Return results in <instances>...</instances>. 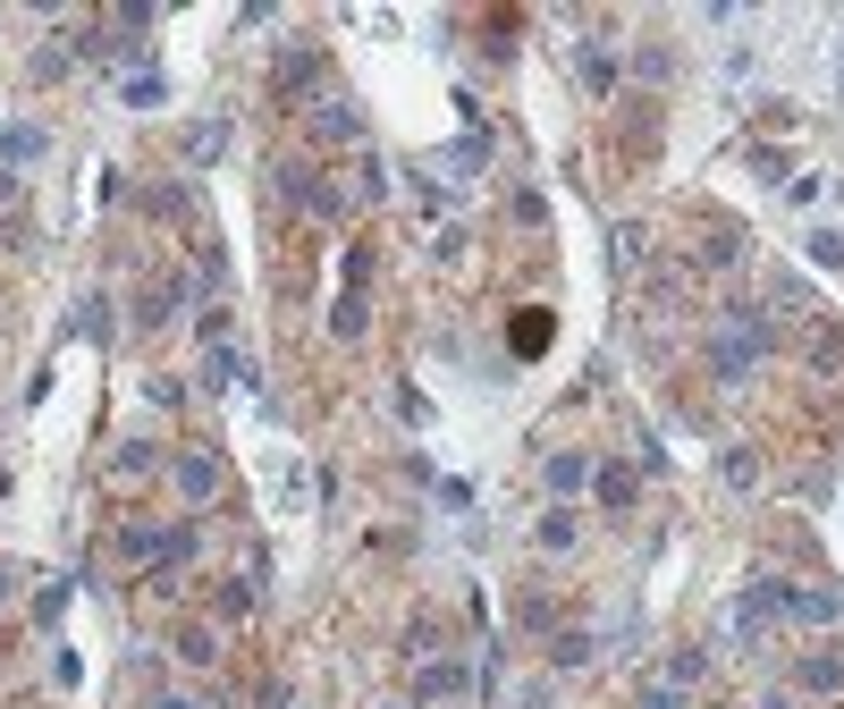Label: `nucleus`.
Instances as JSON below:
<instances>
[{"mask_svg": "<svg viewBox=\"0 0 844 709\" xmlns=\"http://www.w3.org/2000/svg\"><path fill=\"white\" fill-rule=\"evenodd\" d=\"M279 194H288L296 212H322V220H338L347 203H338V187H322L313 178V161H279Z\"/></svg>", "mask_w": 844, "mask_h": 709, "instance_id": "obj_1", "label": "nucleus"}, {"mask_svg": "<svg viewBox=\"0 0 844 709\" xmlns=\"http://www.w3.org/2000/svg\"><path fill=\"white\" fill-rule=\"evenodd\" d=\"M304 119H313V135H322V144H355V101H338V94H313L304 101Z\"/></svg>", "mask_w": 844, "mask_h": 709, "instance_id": "obj_2", "label": "nucleus"}, {"mask_svg": "<svg viewBox=\"0 0 844 709\" xmlns=\"http://www.w3.org/2000/svg\"><path fill=\"white\" fill-rule=\"evenodd\" d=\"M769 616H785V582H751L744 600H735V642H751Z\"/></svg>", "mask_w": 844, "mask_h": 709, "instance_id": "obj_3", "label": "nucleus"}, {"mask_svg": "<svg viewBox=\"0 0 844 709\" xmlns=\"http://www.w3.org/2000/svg\"><path fill=\"white\" fill-rule=\"evenodd\" d=\"M794 684H803V693H819V701H836V693H844V650H811Z\"/></svg>", "mask_w": 844, "mask_h": 709, "instance_id": "obj_4", "label": "nucleus"}, {"mask_svg": "<svg viewBox=\"0 0 844 709\" xmlns=\"http://www.w3.org/2000/svg\"><path fill=\"white\" fill-rule=\"evenodd\" d=\"M178 490H186V507H203V498L220 490V465H212V456H186V465H178Z\"/></svg>", "mask_w": 844, "mask_h": 709, "instance_id": "obj_5", "label": "nucleus"}, {"mask_svg": "<svg viewBox=\"0 0 844 709\" xmlns=\"http://www.w3.org/2000/svg\"><path fill=\"white\" fill-rule=\"evenodd\" d=\"M220 153H228V119H203V128H186V161H220Z\"/></svg>", "mask_w": 844, "mask_h": 709, "instance_id": "obj_6", "label": "nucleus"}, {"mask_svg": "<svg viewBox=\"0 0 844 709\" xmlns=\"http://www.w3.org/2000/svg\"><path fill=\"white\" fill-rule=\"evenodd\" d=\"M785 609L803 616V625H836V609H844V600H836V591H785Z\"/></svg>", "mask_w": 844, "mask_h": 709, "instance_id": "obj_7", "label": "nucleus"}, {"mask_svg": "<svg viewBox=\"0 0 844 709\" xmlns=\"http://www.w3.org/2000/svg\"><path fill=\"white\" fill-rule=\"evenodd\" d=\"M178 296H186L178 279H169V288H144V304H135V329H161L169 313H178Z\"/></svg>", "mask_w": 844, "mask_h": 709, "instance_id": "obj_8", "label": "nucleus"}, {"mask_svg": "<svg viewBox=\"0 0 844 709\" xmlns=\"http://www.w3.org/2000/svg\"><path fill=\"white\" fill-rule=\"evenodd\" d=\"M718 473H726V490H760V448H726Z\"/></svg>", "mask_w": 844, "mask_h": 709, "instance_id": "obj_9", "label": "nucleus"}, {"mask_svg": "<svg viewBox=\"0 0 844 709\" xmlns=\"http://www.w3.org/2000/svg\"><path fill=\"white\" fill-rule=\"evenodd\" d=\"M591 473H600V465H591V456H575V448H557V456H550V490H583Z\"/></svg>", "mask_w": 844, "mask_h": 709, "instance_id": "obj_10", "label": "nucleus"}, {"mask_svg": "<svg viewBox=\"0 0 844 709\" xmlns=\"http://www.w3.org/2000/svg\"><path fill=\"white\" fill-rule=\"evenodd\" d=\"M465 668H448V659H439V668H422V701H456V693H465Z\"/></svg>", "mask_w": 844, "mask_h": 709, "instance_id": "obj_11", "label": "nucleus"}, {"mask_svg": "<svg viewBox=\"0 0 844 709\" xmlns=\"http://www.w3.org/2000/svg\"><path fill=\"white\" fill-rule=\"evenodd\" d=\"M313 85H322V60H313V51H296V60L279 68V94H313Z\"/></svg>", "mask_w": 844, "mask_h": 709, "instance_id": "obj_12", "label": "nucleus"}, {"mask_svg": "<svg viewBox=\"0 0 844 709\" xmlns=\"http://www.w3.org/2000/svg\"><path fill=\"white\" fill-rule=\"evenodd\" d=\"M43 144H51L43 128H0V153H9V161H43Z\"/></svg>", "mask_w": 844, "mask_h": 709, "instance_id": "obj_13", "label": "nucleus"}, {"mask_svg": "<svg viewBox=\"0 0 844 709\" xmlns=\"http://www.w3.org/2000/svg\"><path fill=\"white\" fill-rule=\"evenodd\" d=\"M591 490H600L608 507H634V473H625V465H600V473H591Z\"/></svg>", "mask_w": 844, "mask_h": 709, "instance_id": "obj_14", "label": "nucleus"}, {"mask_svg": "<svg viewBox=\"0 0 844 709\" xmlns=\"http://www.w3.org/2000/svg\"><path fill=\"white\" fill-rule=\"evenodd\" d=\"M161 101H169L161 76H128V110H161Z\"/></svg>", "mask_w": 844, "mask_h": 709, "instance_id": "obj_15", "label": "nucleus"}, {"mask_svg": "<svg viewBox=\"0 0 844 709\" xmlns=\"http://www.w3.org/2000/svg\"><path fill=\"white\" fill-rule=\"evenodd\" d=\"M591 659V634H557L550 642V668H583Z\"/></svg>", "mask_w": 844, "mask_h": 709, "instance_id": "obj_16", "label": "nucleus"}, {"mask_svg": "<svg viewBox=\"0 0 844 709\" xmlns=\"http://www.w3.org/2000/svg\"><path fill=\"white\" fill-rule=\"evenodd\" d=\"M811 262H819V271H844V237H836V228H811Z\"/></svg>", "mask_w": 844, "mask_h": 709, "instance_id": "obj_17", "label": "nucleus"}, {"mask_svg": "<svg viewBox=\"0 0 844 709\" xmlns=\"http://www.w3.org/2000/svg\"><path fill=\"white\" fill-rule=\"evenodd\" d=\"M144 212H161V220H186V187H153V194H144Z\"/></svg>", "mask_w": 844, "mask_h": 709, "instance_id": "obj_18", "label": "nucleus"}, {"mask_svg": "<svg viewBox=\"0 0 844 709\" xmlns=\"http://www.w3.org/2000/svg\"><path fill=\"white\" fill-rule=\"evenodd\" d=\"M329 329H338V338H363V296H338V313H329Z\"/></svg>", "mask_w": 844, "mask_h": 709, "instance_id": "obj_19", "label": "nucleus"}, {"mask_svg": "<svg viewBox=\"0 0 844 709\" xmlns=\"http://www.w3.org/2000/svg\"><path fill=\"white\" fill-rule=\"evenodd\" d=\"M701 668H710L701 650H676V659H667V684H676V693H684V684H701Z\"/></svg>", "mask_w": 844, "mask_h": 709, "instance_id": "obj_20", "label": "nucleus"}, {"mask_svg": "<svg viewBox=\"0 0 844 709\" xmlns=\"http://www.w3.org/2000/svg\"><path fill=\"white\" fill-rule=\"evenodd\" d=\"M228 381H237V354L212 347V354H203V388H228Z\"/></svg>", "mask_w": 844, "mask_h": 709, "instance_id": "obj_21", "label": "nucleus"}, {"mask_svg": "<svg viewBox=\"0 0 844 709\" xmlns=\"http://www.w3.org/2000/svg\"><path fill=\"white\" fill-rule=\"evenodd\" d=\"M541 549H575V516H541Z\"/></svg>", "mask_w": 844, "mask_h": 709, "instance_id": "obj_22", "label": "nucleus"}, {"mask_svg": "<svg viewBox=\"0 0 844 709\" xmlns=\"http://www.w3.org/2000/svg\"><path fill=\"white\" fill-rule=\"evenodd\" d=\"M541 338H550V313H523V322H516V347L532 354V347H541Z\"/></svg>", "mask_w": 844, "mask_h": 709, "instance_id": "obj_23", "label": "nucleus"}, {"mask_svg": "<svg viewBox=\"0 0 844 709\" xmlns=\"http://www.w3.org/2000/svg\"><path fill=\"white\" fill-rule=\"evenodd\" d=\"M178 650H186V659H195V668H203V659H212V650H220V642H212L203 625H186V634H178Z\"/></svg>", "mask_w": 844, "mask_h": 709, "instance_id": "obj_24", "label": "nucleus"}, {"mask_svg": "<svg viewBox=\"0 0 844 709\" xmlns=\"http://www.w3.org/2000/svg\"><path fill=\"white\" fill-rule=\"evenodd\" d=\"M634 709H684V693H676V684H650V693H642Z\"/></svg>", "mask_w": 844, "mask_h": 709, "instance_id": "obj_25", "label": "nucleus"}, {"mask_svg": "<svg viewBox=\"0 0 844 709\" xmlns=\"http://www.w3.org/2000/svg\"><path fill=\"white\" fill-rule=\"evenodd\" d=\"M153 709H195V701H178V693H169V701H153Z\"/></svg>", "mask_w": 844, "mask_h": 709, "instance_id": "obj_26", "label": "nucleus"}, {"mask_svg": "<svg viewBox=\"0 0 844 709\" xmlns=\"http://www.w3.org/2000/svg\"><path fill=\"white\" fill-rule=\"evenodd\" d=\"M0 600H9V566H0Z\"/></svg>", "mask_w": 844, "mask_h": 709, "instance_id": "obj_27", "label": "nucleus"}, {"mask_svg": "<svg viewBox=\"0 0 844 709\" xmlns=\"http://www.w3.org/2000/svg\"><path fill=\"white\" fill-rule=\"evenodd\" d=\"M760 709H794V701H760Z\"/></svg>", "mask_w": 844, "mask_h": 709, "instance_id": "obj_28", "label": "nucleus"}, {"mask_svg": "<svg viewBox=\"0 0 844 709\" xmlns=\"http://www.w3.org/2000/svg\"><path fill=\"white\" fill-rule=\"evenodd\" d=\"M836 94H844V76H836Z\"/></svg>", "mask_w": 844, "mask_h": 709, "instance_id": "obj_29", "label": "nucleus"}]
</instances>
